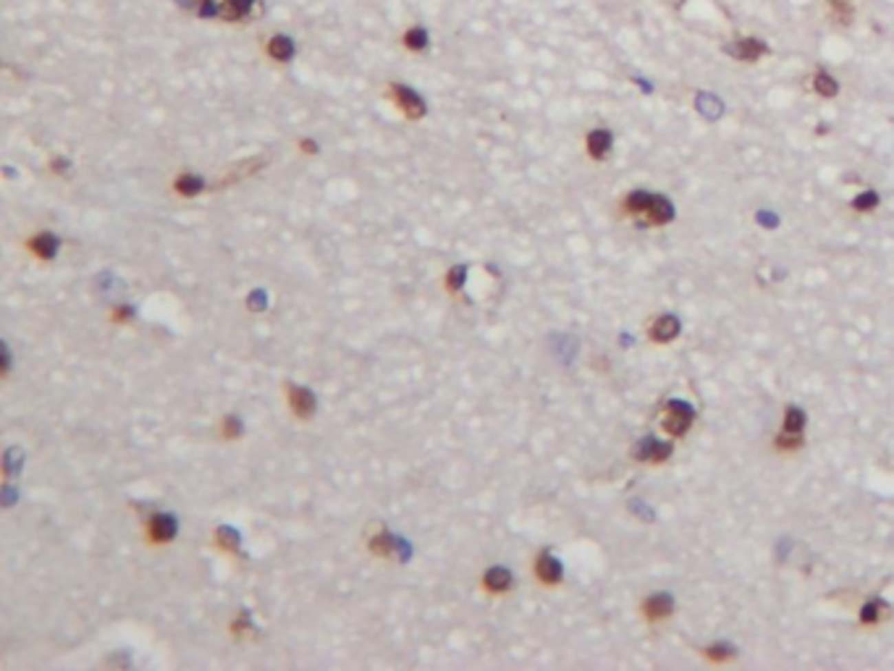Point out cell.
<instances>
[{
  "instance_id": "d6986e66",
  "label": "cell",
  "mask_w": 894,
  "mask_h": 671,
  "mask_svg": "<svg viewBox=\"0 0 894 671\" xmlns=\"http://www.w3.org/2000/svg\"><path fill=\"white\" fill-rule=\"evenodd\" d=\"M268 53L273 58H279V60H289L292 58V53H294V47H292V42L289 40H283V37H276V40H270V47H268Z\"/></svg>"
},
{
  "instance_id": "8992f818",
  "label": "cell",
  "mask_w": 894,
  "mask_h": 671,
  "mask_svg": "<svg viewBox=\"0 0 894 671\" xmlns=\"http://www.w3.org/2000/svg\"><path fill=\"white\" fill-rule=\"evenodd\" d=\"M679 328H682L679 318H674V315H658L656 320H653V325H651V338L666 344V341L679 336Z\"/></svg>"
},
{
  "instance_id": "484cf974",
  "label": "cell",
  "mask_w": 894,
  "mask_h": 671,
  "mask_svg": "<svg viewBox=\"0 0 894 671\" xmlns=\"http://www.w3.org/2000/svg\"><path fill=\"white\" fill-rule=\"evenodd\" d=\"M758 223L769 226V228H776V226H779V218L771 215V212H761V215H758Z\"/></svg>"
},
{
  "instance_id": "30bf717a",
  "label": "cell",
  "mask_w": 894,
  "mask_h": 671,
  "mask_svg": "<svg viewBox=\"0 0 894 671\" xmlns=\"http://www.w3.org/2000/svg\"><path fill=\"white\" fill-rule=\"evenodd\" d=\"M727 53H732V56L740 58V60H758V58L766 53V45L753 40V37H748V40H740L734 42V45H727Z\"/></svg>"
},
{
  "instance_id": "8fae6325",
  "label": "cell",
  "mask_w": 894,
  "mask_h": 671,
  "mask_svg": "<svg viewBox=\"0 0 894 671\" xmlns=\"http://www.w3.org/2000/svg\"><path fill=\"white\" fill-rule=\"evenodd\" d=\"M611 144H614L611 131H606V129H596V131L587 134V153L593 155L596 160H603L606 155L611 153Z\"/></svg>"
},
{
  "instance_id": "5b68a950",
  "label": "cell",
  "mask_w": 894,
  "mask_h": 671,
  "mask_svg": "<svg viewBox=\"0 0 894 671\" xmlns=\"http://www.w3.org/2000/svg\"><path fill=\"white\" fill-rule=\"evenodd\" d=\"M147 535L153 543H168L176 535V519L171 514H155L147 525Z\"/></svg>"
},
{
  "instance_id": "7a4b0ae2",
  "label": "cell",
  "mask_w": 894,
  "mask_h": 671,
  "mask_svg": "<svg viewBox=\"0 0 894 671\" xmlns=\"http://www.w3.org/2000/svg\"><path fill=\"white\" fill-rule=\"evenodd\" d=\"M671 443H661L656 438H640L635 446H632V456L637 461H651V464H658V461H666L671 456Z\"/></svg>"
},
{
  "instance_id": "7c38bea8",
  "label": "cell",
  "mask_w": 894,
  "mask_h": 671,
  "mask_svg": "<svg viewBox=\"0 0 894 671\" xmlns=\"http://www.w3.org/2000/svg\"><path fill=\"white\" fill-rule=\"evenodd\" d=\"M671 608H674V601H671L669 595H651V598L643 603V611L651 622L666 619V616L671 614Z\"/></svg>"
},
{
  "instance_id": "6da1fadb",
  "label": "cell",
  "mask_w": 894,
  "mask_h": 671,
  "mask_svg": "<svg viewBox=\"0 0 894 671\" xmlns=\"http://www.w3.org/2000/svg\"><path fill=\"white\" fill-rule=\"evenodd\" d=\"M693 422H695V409L687 404V402H677V399H671L669 404L664 406V419H661V425H664V430H666L669 435H674V438H682V435L693 428Z\"/></svg>"
},
{
  "instance_id": "7402d4cb",
  "label": "cell",
  "mask_w": 894,
  "mask_h": 671,
  "mask_svg": "<svg viewBox=\"0 0 894 671\" xmlns=\"http://www.w3.org/2000/svg\"><path fill=\"white\" fill-rule=\"evenodd\" d=\"M176 189H179L182 195H197V192L202 189V182H199V179H195V176H184L182 182L176 184Z\"/></svg>"
},
{
  "instance_id": "ac0fdd59",
  "label": "cell",
  "mask_w": 894,
  "mask_h": 671,
  "mask_svg": "<svg viewBox=\"0 0 894 671\" xmlns=\"http://www.w3.org/2000/svg\"><path fill=\"white\" fill-rule=\"evenodd\" d=\"M698 111L703 116H708V118H719L721 111H724V105L713 98V95H698Z\"/></svg>"
},
{
  "instance_id": "83f0119b",
  "label": "cell",
  "mask_w": 894,
  "mask_h": 671,
  "mask_svg": "<svg viewBox=\"0 0 894 671\" xmlns=\"http://www.w3.org/2000/svg\"><path fill=\"white\" fill-rule=\"evenodd\" d=\"M226 435H239V419L237 417H226Z\"/></svg>"
},
{
  "instance_id": "277c9868",
  "label": "cell",
  "mask_w": 894,
  "mask_h": 671,
  "mask_svg": "<svg viewBox=\"0 0 894 671\" xmlns=\"http://www.w3.org/2000/svg\"><path fill=\"white\" fill-rule=\"evenodd\" d=\"M671 218H674V205H671L666 197L653 195V199H651V205H648V210H645V215H643L640 223L664 226V223H669Z\"/></svg>"
},
{
  "instance_id": "3957f363",
  "label": "cell",
  "mask_w": 894,
  "mask_h": 671,
  "mask_svg": "<svg viewBox=\"0 0 894 671\" xmlns=\"http://www.w3.org/2000/svg\"><path fill=\"white\" fill-rule=\"evenodd\" d=\"M535 574L543 585H559L561 577H564V569H561V561L551 553H541L538 561H535Z\"/></svg>"
},
{
  "instance_id": "ba28073f",
  "label": "cell",
  "mask_w": 894,
  "mask_h": 671,
  "mask_svg": "<svg viewBox=\"0 0 894 671\" xmlns=\"http://www.w3.org/2000/svg\"><path fill=\"white\" fill-rule=\"evenodd\" d=\"M391 89H393V98H396V102H399V108H402L406 116L417 118V116H422V113H425V105H422V100H419L417 95L409 89V87H402V84L396 87V84H393Z\"/></svg>"
},
{
  "instance_id": "9c48e42d",
  "label": "cell",
  "mask_w": 894,
  "mask_h": 671,
  "mask_svg": "<svg viewBox=\"0 0 894 671\" xmlns=\"http://www.w3.org/2000/svg\"><path fill=\"white\" fill-rule=\"evenodd\" d=\"M512 582H514V577L503 566H490L488 572L483 574V585H486L488 593H506L512 587Z\"/></svg>"
},
{
  "instance_id": "52a82bcc",
  "label": "cell",
  "mask_w": 894,
  "mask_h": 671,
  "mask_svg": "<svg viewBox=\"0 0 894 671\" xmlns=\"http://www.w3.org/2000/svg\"><path fill=\"white\" fill-rule=\"evenodd\" d=\"M289 406H292V412L296 415V417H309L312 412H315V396L307 391V388H299V386H292L289 388Z\"/></svg>"
},
{
  "instance_id": "9a60e30c",
  "label": "cell",
  "mask_w": 894,
  "mask_h": 671,
  "mask_svg": "<svg viewBox=\"0 0 894 671\" xmlns=\"http://www.w3.org/2000/svg\"><path fill=\"white\" fill-rule=\"evenodd\" d=\"M803 428H805V412H803L800 406H789V409L784 412V430L792 433V435H800L803 433Z\"/></svg>"
},
{
  "instance_id": "cb8c5ba5",
  "label": "cell",
  "mask_w": 894,
  "mask_h": 671,
  "mask_svg": "<svg viewBox=\"0 0 894 671\" xmlns=\"http://www.w3.org/2000/svg\"><path fill=\"white\" fill-rule=\"evenodd\" d=\"M776 446L779 448H800L803 446V438H800V435H795V438H784V435H779V438H776Z\"/></svg>"
},
{
  "instance_id": "4fadbf2b",
  "label": "cell",
  "mask_w": 894,
  "mask_h": 671,
  "mask_svg": "<svg viewBox=\"0 0 894 671\" xmlns=\"http://www.w3.org/2000/svg\"><path fill=\"white\" fill-rule=\"evenodd\" d=\"M29 247H32V252H34L37 257L50 260V257L58 252V239L53 236V234H40V236H34L32 241H29Z\"/></svg>"
},
{
  "instance_id": "603a6c76",
  "label": "cell",
  "mask_w": 894,
  "mask_h": 671,
  "mask_svg": "<svg viewBox=\"0 0 894 671\" xmlns=\"http://www.w3.org/2000/svg\"><path fill=\"white\" fill-rule=\"evenodd\" d=\"M218 540L224 543V548H237V543H239V538H237V532H231V530H218Z\"/></svg>"
},
{
  "instance_id": "d4e9b609",
  "label": "cell",
  "mask_w": 894,
  "mask_h": 671,
  "mask_svg": "<svg viewBox=\"0 0 894 671\" xmlns=\"http://www.w3.org/2000/svg\"><path fill=\"white\" fill-rule=\"evenodd\" d=\"M422 40H425V37H422V32H419V29H412V32L406 34V45H409L412 50H419Z\"/></svg>"
},
{
  "instance_id": "5bb4252c",
  "label": "cell",
  "mask_w": 894,
  "mask_h": 671,
  "mask_svg": "<svg viewBox=\"0 0 894 671\" xmlns=\"http://www.w3.org/2000/svg\"><path fill=\"white\" fill-rule=\"evenodd\" d=\"M651 199H653V195H648V192H643V189H637V192H632V195L624 199V212L643 218L648 205H651Z\"/></svg>"
},
{
  "instance_id": "ffe728a7",
  "label": "cell",
  "mask_w": 894,
  "mask_h": 671,
  "mask_svg": "<svg viewBox=\"0 0 894 671\" xmlns=\"http://www.w3.org/2000/svg\"><path fill=\"white\" fill-rule=\"evenodd\" d=\"M706 656L711 658V661H729V658L737 656V650H734L732 645L719 643V645H711V648H706Z\"/></svg>"
},
{
  "instance_id": "4316f807",
  "label": "cell",
  "mask_w": 894,
  "mask_h": 671,
  "mask_svg": "<svg viewBox=\"0 0 894 671\" xmlns=\"http://www.w3.org/2000/svg\"><path fill=\"white\" fill-rule=\"evenodd\" d=\"M464 283V267H454L451 270V289H459Z\"/></svg>"
},
{
  "instance_id": "e0dca14e",
  "label": "cell",
  "mask_w": 894,
  "mask_h": 671,
  "mask_svg": "<svg viewBox=\"0 0 894 671\" xmlns=\"http://www.w3.org/2000/svg\"><path fill=\"white\" fill-rule=\"evenodd\" d=\"M813 89H816L818 95H824V98H834V95L839 92L837 82H834L829 74H824V71L816 74V79H813Z\"/></svg>"
},
{
  "instance_id": "44dd1931",
  "label": "cell",
  "mask_w": 894,
  "mask_h": 671,
  "mask_svg": "<svg viewBox=\"0 0 894 671\" xmlns=\"http://www.w3.org/2000/svg\"><path fill=\"white\" fill-rule=\"evenodd\" d=\"M879 205V195L876 192H863V195H858L853 199V208L858 210V212H868V210H873Z\"/></svg>"
},
{
  "instance_id": "2e32d148",
  "label": "cell",
  "mask_w": 894,
  "mask_h": 671,
  "mask_svg": "<svg viewBox=\"0 0 894 671\" xmlns=\"http://www.w3.org/2000/svg\"><path fill=\"white\" fill-rule=\"evenodd\" d=\"M884 616H889V606H886L884 601H871L863 606V611H860V622H863V624H876V622L884 619Z\"/></svg>"
}]
</instances>
